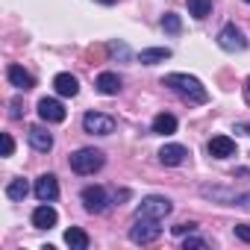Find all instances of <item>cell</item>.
I'll return each mask as SVG.
<instances>
[{
  "instance_id": "29",
  "label": "cell",
  "mask_w": 250,
  "mask_h": 250,
  "mask_svg": "<svg viewBox=\"0 0 250 250\" xmlns=\"http://www.w3.org/2000/svg\"><path fill=\"white\" fill-rule=\"evenodd\" d=\"M244 97H247V103H250V80H247V85H244Z\"/></svg>"
},
{
  "instance_id": "19",
  "label": "cell",
  "mask_w": 250,
  "mask_h": 250,
  "mask_svg": "<svg viewBox=\"0 0 250 250\" xmlns=\"http://www.w3.org/2000/svg\"><path fill=\"white\" fill-rule=\"evenodd\" d=\"M65 244H68L71 250H85V247H88V235H85L80 227H71V229L65 232Z\"/></svg>"
},
{
  "instance_id": "4",
  "label": "cell",
  "mask_w": 250,
  "mask_h": 250,
  "mask_svg": "<svg viewBox=\"0 0 250 250\" xmlns=\"http://www.w3.org/2000/svg\"><path fill=\"white\" fill-rule=\"evenodd\" d=\"M171 200L168 197H159V194H150V197H145L142 203H139V209H136V215L139 218H153V221H162L165 215H171Z\"/></svg>"
},
{
  "instance_id": "8",
  "label": "cell",
  "mask_w": 250,
  "mask_h": 250,
  "mask_svg": "<svg viewBox=\"0 0 250 250\" xmlns=\"http://www.w3.org/2000/svg\"><path fill=\"white\" fill-rule=\"evenodd\" d=\"M65 106L59 103V100H53V97H42L39 100V118L42 121H47V124H62L65 121Z\"/></svg>"
},
{
  "instance_id": "3",
  "label": "cell",
  "mask_w": 250,
  "mask_h": 250,
  "mask_svg": "<svg viewBox=\"0 0 250 250\" xmlns=\"http://www.w3.org/2000/svg\"><path fill=\"white\" fill-rule=\"evenodd\" d=\"M159 235H162L159 221H153V218H139V215H136V224L130 227V241H133V244H153Z\"/></svg>"
},
{
  "instance_id": "11",
  "label": "cell",
  "mask_w": 250,
  "mask_h": 250,
  "mask_svg": "<svg viewBox=\"0 0 250 250\" xmlns=\"http://www.w3.org/2000/svg\"><path fill=\"white\" fill-rule=\"evenodd\" d=\"M186 159H188V150H186L183 145H165V147L159 150V162L168 165V168H177V165H183Z\"/></svg>"
},
{
  "instance_id": "1",
  "label": "cell",
  "mask_w": 250,
  "mask_h": 250,
  "mask_svg": "<svg viewBox=\"0 0 250 250\" xmlns=\"http://www.w3.org/2000/svg\"><path fill=\"white\" fill-rule=\"evenodd\" d=\"M162 85H168L174 94H180V97L188 100V103H206V100H209L203 83H200L197 77H188V74H168V77L162 80Z\"/></svg>"
},
{
  "instance_id": "27",
  "label": "cell",
  "mask_w": 250,
  "mask_h": 250,
  "mask_svg": "<svg viewBox=\"0 0 250 250\" xmlns=\"http://www.w3.org/2000/svg\"><path fill=\"white\" fill-rule=\"evenodd\" d=\"M9 115H12V118H21V115H24V109H21V100H18V97L9 103Z\"/></svg>"
},
{
  "instance_id": "26",
  "label": "cell",
  "mask_w": 250,
  "mask_h": 250,
  "mask_svg": "<svg viewBox=\"0 0 250 250\" xmlns=\"http://www.w3.org/2000/svg\"><path fill=\"white\" fill-rule=\"evenodd\" d=\"M12 153H15V142L9 133H3V156H12Z\"/></svg>"
},
{
  "instance_id": "23",
  "label": "cell",
  "mask_w": 250,
  "mask_h": 250,
  "mask_svg": "<svg viewBox=\"0 0 250 250\" xmlns=\"http://www.w3.org/2000/svg\"><path fill=\"white\" fill-rule=\"evenodd\" d=\"M194 229H197V224H191V221H188V224H177V227H171L174 235H186V232H194Z\"/></svg>"
},
{
  "instance_id": "16",
  "label": "cell",
  "mask_w": 250,
  "mask_h": 250,
  "mask_svg": "<svg viewBox=\"0 0 250 250\" xmlns=\"http://www.w3.org/2000/svg\"><path fill=\"white\" fill-rule=\"evenodd\" d=\"M153 133H156V136H171V133H177V118H174L171 112H159V115L153 118Z\"/></svg>"
},
{
  "instance_id": "22",
  "label": "cell",
  "mask_w": 250,
  "mask_h": 250,
  "mask_svg": "<svg viewBox=\"0 0 250 250\" xmlns=\"http://www.w3.org/2000/svg\"><path fill=\"white\" fill-rule=\"evenodd\" d=\"M162 30H168L171 36H177V33L183 30V24H180V15H174V12H168V15L162 18Z\"/></svg>"
},
{
  "instance_id": "31",
  "label": "cell",
  "mask_w": 250,
  "mask_h": 250,
  "mask_svg": "<svg viewBox=\"0 0 250 250\" xmlns=\"http://www.w3.org/2000/svg\"><path fill=\"white\" fill-rule=\"evenodd\" d=\"M244 3H250V0H244Z\"/></svg>"
},
{
  "instance_id": "21",
  "label": "cell",
  "mask_w": 250,
  "mask_h": 250,
  "mask_svg": "<svg viewBox=\"0 0 250 250\" xmlns=\"http://www.w3.org/2000/svg\"><path fill=\"white\" fill-rule=\"evenodd\" d=\"M27 194H30L27 180H12V183L6 186V197H9V200H24Z\"/></svg>"
},
{
  "instance_id": "6",
  "label": "cell",
  "mask_w": 250,
  "mask_h": 250,
  "mask_svg": "<svg viewBox=\"0 0 250 250\" xmlns=\"http://www.w3.org/2000/svg\"><path fill=\"white\" fill-rule=\"evenodd\" d=\"M80 197H83V206H85L88 212H94V215H100V212H106V206H109V197H106V188H100V186H85Z\"/></svg>"
},
{
  "instance_id": "2",
  "label": "cell",
  "mask_w": 250,
  "mask_h": 250,
  "mask_svg": "<svg viewBox=\"0 0 250 250\" xmlns=\"http://www.w3.org/2000/svg\"><path fill=\"white\" fill-rule=\"evenodd\" d=\"M103 153L100 150H94V147H80L77 153H71V171L74 174H83V177H88V174H94V171H100L103 168Z\"/></svg>"
},
{
  "instance_id": "13",
  "label": "cell",
  "mask_w": 250,
  "mask_h": 250,
  "mask_svg": "<svg viewBox=\"0 0 250 250\" xmlns=\"http://www.w3.org/2000/svg\"><path fill=\"white\" fill-rule=\"evenodd\" d=\"M27 139H30L33 150H39V153H47V150L53 147V136H50V133H47L44 127H30Z\"/></svg>"
},
{
  "instance_id": "15",
  "label": "cell",
  "mask_w": 250,
  "mask_h": 250,
  "mask_svg": "<svg viewBox=\"0 0 250 250\" xmlns=\"http://www.w3.org/2000/svg\"><path fill=\"white\" fill-rule=\"evenodd\" d=\"M59 221V215H56V209L53 206H39L36 212H33V227H39V229H50L53 224Z\"/></svg>"
},
{
  "instance_id": "30",
  "label": "cell",
  "mask_w": 250,
  "mask_h": 250,
  "mask_svg": "<svg viewBox=\"0 0 250 250\" xmlns=\"http://www.w3.org/2000/svg\"><path fill=\"white\" fill-rule=\"evenodd\" d=\"M100 3H115V0H100Z\"/></svg>"
},
{
  "instance_id": "9",
  "label": "cell",
  "mask_w": 250,
  "mask_h": 250,
  "mask_svg": "<svg viewBox=\"0 0 250 250\" xmlns=\"http://www.w3.org/2000/svg\"><path fill=\"white\" fill-rule=\"evenodd\" d=\"M36 197L42 200V203H53L56 197H59V183H56V177L53 174H42L39 180H36Z\"/></svg>"
},
{
  "instance_id": "25",
  "label": "cell",
  "mask_w": 250,
  "mask_h": 250,
  "mask_svg": "<svg viewBox=\"0 0 250 250\" xmlns=\"http://www.w3.org/2000/svg\"><path fill=\"white\" fill-rule=\"evenodd\" d=\"M235 238H241V241L250 244V227L247 224H235Z\"/></svg>"
},
{
  "instance_id": "7",
  "label": "cell",
  "mask_w": 250,
  "mask_h": 250,
  "mask_svg": "<svg viewBox=\"0 0 250 250\" xmlns=\"http://www.w3.org/2000/svg\"><path fill=\"white\" fill-rule=\"evenodd\" d=\"M218 44H221L224 50L235 53V50H244V47H247V39H244V33H241L235 24H227V27L218 33Z\"/></svg>"
},
{
  "instance_id": "12",
  "label": "cell",
  "mask_w": 250,
  "mask_h": 250,
  "mask_svg": "<svg viewBox=\"0 0 250 250\" xmlns=\"http://www.w3.org/2000/svg\"><path fill=\"white\" fill-rule=\"evenodd\" d=\"M53 88H56V94H62V97H77L80 80H77L74 74H56V77H53Z\"/></svg>"
},
{
  "instance_id": "20",
  "label": "cell",
  "mask_w": 250,
  "mask_h": 250,
  "mask_svg": "<svg viewBox=\"0 0 250 250\" xmlns=\"http://www.w3.org/2000/svg\"><path fill=\"white\" fill-rule=\"evenodd\" d=\"M186 3H188V12H191L197 21L209 18V12H212V0H186Z\"/></svg>"
},
{
  "instance_id": "18",
  "label": "cell",
  "mask_w": 250,
  "mask_h": 250,
  "mask_svg": "<svg viewBox=\"0 0 250 250\" xmlns=\"http://www.w3.org/2000/svg\"><path fill=\"white\" fill-rule=\"evenodd\" d=\"M165 59H171V50L168 47H147V50L139 53V62L142 65H156V62H165Z\"/></svg>"
},
{
  "instance_id": "17",
  "label": "cell",
  "mask_w": 250,
  "mask_h": 250,
  "mask_svg": "<svg viewBox=\"0 0 250 250\" xmlns=\"http://www.w3.org/2000/svg\"><path fill=\"white\" fill-rule=\"evenodd\" d=\"M94 85H97V91H100V94H109V97L121 91V80H118V74H112V71H103V74L97 77V83H94Z\"/></svg>"
},
{
  "instance_id": "24",
  "label": "cell",
  "mask_w": 250,
  "mask_h": 250,
  "mask_svg": "<svg viewBox=\"0 0 250 250\" xmlns=\"http://www.w3.org/2000/svg\"><path fill=\"white\" fill-rule=\"evenodd\" d=\"M183 247H186V250H197V247H206V241H203V238H194V235L188 232V238L183 241Z\"/></svg>"
},
{
  "instance_id": "10",
  "label": "cell",
  "mask_w": 250,
  "mask_h": 250,
  "mask_svg": "<svg viewBox=\"0 0 250 250\" xmlns=\"http://www.w3.org/2000/svg\"><path fill=\"white\" fill-rule=\"evenodd\" d=\"M206 150H209V156H215V159H229V156H235V142H232L229 136H215V139L206 145Z\"/></svg>"
},
{
  "instance_id": "5",
  "label": "cell",
  "mask_w": 250,
  "mask_h": 250,
  "mask_svg": "<svg viewBox=\"0 0 250 250\" xmlns=\"http://www.w3.org/2000/svg\"><path fill=\"white\" fill-rule=\"evenodd\" d=\"M83 130L91 136H109V133H115V118L100 115V112H88L83 118Z\"/></svg>"
},
{
  "instance_id": "14",
  "label": "cell",
  "mask_w": 250,
  "mask_h": 250,
  "mask_svg": "<svg viewBox=\"0 0 250 250\" xmlns=\"http://www.w3.org/2000/svg\"><path fill=\"white\" fill-rule=\"evenodd\" d=\"M6 77H9V83L15 85V88H21V91H30L33 85H36V80H33V74H27L21 65H9V71H6Z\"/></svg>"
},
{
  "instance_id": "28",
  "label": "cell",
  "mask_w": 250,
  "mask_h": 250,
  "mask_svg": "<svg viewBox=\"0 0 250 250\" xmlns=\"http://www.w3.org/2000/svg\"><path fill=\"white\" fill-rule=\"evenodd\" d=\"M235 133H241V136H250V127H247V124H235Z\"/></svg>"
}]
</instances>
